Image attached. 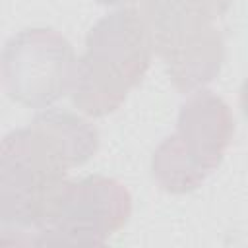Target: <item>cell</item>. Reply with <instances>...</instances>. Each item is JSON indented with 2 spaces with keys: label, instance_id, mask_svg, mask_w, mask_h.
<instances>
[{
  "label": "cell",
  "instance_id": "obj_2",
  "mask_svg": "<svg viewBox=\"0 0 248 248\" xmlns=\"http://www.w3.org/2000/svg\"><path fill=\"white\" fill-rule=\"evenodd\" d=\"M68 163L35 126L10 132L0 147L2 232L37 234L52 215L64 188Z\"/></svg>",
  "mask_w": 248,
  "mask_h": 248
},
{
  "label": "cell",
  "instance_id": "obj_6",
  "mask_svg": "<svg viewBox=\"0 0 248 248\" xmlns=\"http://www.w3.org/2000/svg\"><path fill=\"white\" fill-rule=\"evenodd\" d=\"M232 0H147V23L153 35L155 52L186 41L202 37L215 27Z\"/></svg>",
  "mask_w": 248,
  "mask_h": 248
},
{
  "label": "cell",
  "instance_id": "obj_11",
  "mask_svg": "<svg viewBox=\"0 0 248 248\" xmlns=\"http://www.w3.org/2000/svg\"><path fill=\"white\" fill-rule=\"evenodd\" d=\"M99 4H105V6H126V4H134L138 0H97Z\"/></svg>",
  "mask_w": 248,
  "mask_h": 248
},
{
  "label": "cell",
  "instance_id": "obj_5",
  "mask_svg": "<svg viewBox=\"0 0 248 248\" xmlns=\"http://www.w3.org/2000/svg\"><path fill=\"white\" fill-rule=\"evenodd\" d=\"M234 120L229 105L211 91L198 89L180 107L172 140L205 174L215 170L232 140Z\"/></svg>",
  "mask_w": 248,
  "mask_h": 248
},
{
  "label": "cell",
  "instance_id": "obj_10",
  "mask_svg": "<svg viewBox=\"0 0 248 248\" xmlns=\"http://www.w3.org/2000/svg\"><path fill=\"white\" fill-rule=\"evenodd\" d=\"M240 105H242V110H244V114L248 118V79L244 81V85L240 89Z\"/></svg>",
  "mask_w": 248,
  "mask_h": 248
},
{
  "label": "cell",
  "instance_id": "obj_1",
  "mask_svg": "<svg viewBox=\"0 0 248 248\" xmlns=\"http://www.w3.org/2000/svg\"><path fill=\"white\" fill-rule=\"evenodd\" d=\"M153 50L149 23L138 10L122 8L99 19L87 33L83 56L78 58L74 105L91 116L116 110L145 76Z\"/></svg>",
  "mask_w": 248,
  "mask_h": 248
},
{
  "label": "cell",
  "instance_id": "obj_8",
  "mask_svg": "<svg viewBox=\"0 0 248 248\" xmlns=\"http://www.w3.org/2000/svg\"><path fill=\"white\" fill-rule=\"evenodd\" d=\"M31 126L41 130L56 145L70 169L87 163L97 153L99 132L79 114L58 108H45L33 118Z\"/></svg>",
  "mask_w": 248,
  "mask_h": 248
},
{
  "label": "cell",
  "instance_id": "obj_9",
  "mask_svg": "<svg viewBox=\"0 0 248 248\" xmlns=\"http://www.w3.org/2000/svg\"><path fill=\"white\" fill-rule=\"evenodd\" d=\"M151 170L157 184L170 194H186L196 190L203 180L205 172H202L174 143L172 136H169L153 153Z\"/></svg>",
  "mask_w": 248,
  "mask_h": 248
},
{
  "label": "cell",
  "instance_id": "obj_4",
  "mask_svg": "<svg viewBox=\"0 0 248 248\" xmlns=\"http://www.w3.org/2000/svg\"><path fill=\"white\" fill-rule=\"evenodd\" d=\"M132 198L114 178L91 174L68 182L52 215L37 234V244L101 246L130 219Z\"/></svg>",
  "mask_w": 248,
  "mask_h": 248
},
{
  "label": "cell",
  "instance_id": "obj_3",
  "mask_svg": "<svg viewBox=\"0 0 248 248\" xmlns=\"http://www.w3.org/2000/svg\"><path fill=\"white\" fill-rule=\"evenodd\" d=\"M78 58L54 29H23L2 52V83L8 97L29 108H48L72 93Z\"/></svg>",
  "mask_w": 248,
  "mask_h": 248
},
{
  "label": "cell",
  "instance_id": "obj_7",
  "mask_svg": "<svg viewBox=\"0 0 248 248\" xmlns=\"http://www.w3.org/2000/svg\"><path fill=\"white\" fill-rule=\"evenodd\" d=\"M157 54L165 60L174 87L182 93H194L219 74L225 43L219 29H215L203 37L170 45Z\"/></svg>",
  "mask_w": 248,
  "mask_h": 248
}]
</instances>
